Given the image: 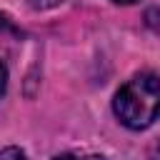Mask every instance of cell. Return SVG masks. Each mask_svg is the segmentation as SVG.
Wrapping results in <instances>:
<instances>
[{
    "instance_id": "9c48e42d",
    "label": "cell",
    "mask_w": 160,
    "mask_h": 160,
    "mask_svg": "<svg viewBox=\"0 0 160 160\" xmlns=\"http://www.w3.org/2000/svg\"><path fill=\"white\" fill-rule=\"evenodd\" d=\"M112 2H125L128 5V2H135V0H112Z\"/></svg>"
},
{
    "instance_id": "277c9868",
    "label": "cell",
    "mask_w": 160,
    "mask_h": 160,
    "mask_svg": "<svg viewBox=\"0 0 160 160\" xmlns=\"http://www.w3.org/2000/svg\"><path fill=\"white\" fill-rule=\"evenodd\" d=\"M28 2H30V8H35V10H50V8L60 5L62 0H28Z\"/></svg>"
},
{
    "instance_id": "5b68a950",
    "label": "cell",
    "mask_w": 160,
    "mask_h": 160,
    "mask_svg": "<svg viewBox=\"0 0 160 160\" xmlns=\"http://www.w3.org/2000/svg\"><path fill=\"white\" fill-rule=\"evenodd\" d=\"M55 160H105L102 155H78V152H68V155H58Z\"/></svg>"
},
{
    "instance_id": "7a4b0ae2",
    "label": "cell",
    "mask_w": 160,
    "mask_h": 160,
    "mask_svg": "<svg viewBox=\"0 0 160 160\" xmlns=\"http://www.w3.org/2000/svg\"><path fill=\"white\" fill-rule=\"evenodd\" d=\"M145 22H148L150 30L160 32V8H150V10L145 12Z\"/></svg>"
},
{
    "instance_id": "3957f363",
    "label": "cell",
    "mask_w": 160,
    "mask_h": 160,
    "mask_svg": "<svg viewBox=\"0 0 160 160\" xmlns=\"http://www.w3.org/2000/svg\"><path fill=\"white\" fill-rule=\"evenodd\" d=\"M0 160H28V158L20 148H5V150H0Z\"/></svg>"
},
{
    "instance_id": "6da1fadb",
    "label": "cell",
    "mask_w": 160,
    "mask_h": 160,
    "mask_svg": "<svg viewBox=\"0 0 160 160\" xmlns=\"http://www.w3.org/2000/svg\"><path fill=\"white\" fill-rule=\"evenodd\" d=\"M112 110L130 130L150 128L160 115V80L152 72H138L115 92Z\"/></svg>"
},
{
    "instance_id": "8992f818",
    "label": "cell",
    "mask_w": 160,
    "mask_h": 160,
    "mask_svg": "<svg viewBox=\"0 0 160 160\" xmlns=\"http://www.w3.org/2000/svg\"><path fill=\"white\" fill-rule=\"evenodd\" d=\"M0 32H8V35H20V30L5 18V15H0Z\"/></svg>"
},
{
    "instance_id": "52a82bcc",
    "label": "cell",
    "mask_w": 160,
    "mask_h": 160,
    "mask_svg": "<svg viewBox=\"0 0 160 160\" xmlns=\"http://www.w3.org/2000/svg\"><path fill=\"white\" fill-rule=\"evenodd\" d=\"M5 88H8V68H5L2 62H0V98H2Z\"/></svg>"
},
{
    "instance_id": "ba28073f",
    "label": "cell",
    "mask_w": 160,
    "mask_h": 160,
    "mask_svg": "<svg viewBox=\"0 0 160 160\" xmlns=\"http://www.w3.org/2000/svg\"><path fill=\"white\" fill-rule=\"evenodd\" d=\"M148 160H160V140L150 148V152H148Z\"/></svg>"
}]
</instances>
